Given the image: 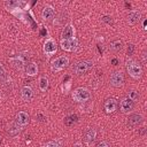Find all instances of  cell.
<instances>
[{
    "label": "cell",
    "instance_id": "obj_1",
    "mask_svg": "<svg viewBox=\"0 0 147 147\" xmlns=\"http://www.w3.org/2000/svg\"><path fill=\"white\" fill-rule=\"evenodd\" d=\"M126 71L133 79H139L142 76V68L139 63L133 60H129L126 62Z\"/></svg>",
    "mask_w": 147,
    "mask_h": 147
},
{
    "label": "cell",
    "instance_id": "obj_2",
    "mask_svg": "<svg viewBox=\"0 0 147 147\" xmlns=\"http://www.w3.org/2000/svg\"><path fill=\"white\" fill-rule=\"evenodd\" d=\"M71 98L76 102H85L91 99V92L85 87H78V88L74 90Z\"/></svg>",
    "mask_w": 147,
    "mask_h": 147
},
{
    "label": "cell",
    "instance_id": "obj_3",
    "mask_svg": "<svg viewBox=\"0 0 147 147\" xmlns=\"http://www.w3.org/2000/svg\"><path fill=\"white\" fill-rule=\"evenodd\" d=\"M69 65V57L65 56V55H61V56H57L55 57L54 60H52L51 62V69L53 71H61L63 70L64 68H67Z\"/></svg>",
    "mask_w": 147,
    "mask_h": 147
},
{
    "label": "cell",
    "instance_id": "obj_4",
    "mask_svg": "<svg viewBox=\"0 0 147 147\" xmlns=\"http://www.w3.org/2000/svg\"><path fill=\"white\" fill-rule=\"evenodd\" d=\"M92 67H93V62H92V61H90V60H84V61L77 62V63L75 64V67H74L72 70H74V72H75L77 76H80V75L87 72Z\"/></svg>",
    "mask_w": 147,
    "mask_h": 147
},
{
    "label": "cell",
    "instance_id": "obj_5",
    "mask_svg": "<svg viewBox=\"0 0 147 147\" xmlns=\"http://www.w3.org/2000/svg\"><path fill=\"white\" fill-rule=\"evenodd\" d=\"M61 49L65 52H74L78 47V39L77 38H71V39H61L60 41Z\"/></svg>",
    "mask_w": 147,
    "mask_h": 147
},
{
    "label": "cell",
    "instance_id": "obj_6",
    "mask_svg": "<svg viewBox=\"0 0 147 147\" xmlns=\"http://www.w3.org/2000/svg\"><path fill=\"white\" fill-rule=\"evenodd\" d=\"M42 51L44 53L47 55V56H52L56 53L57 51V45H56V41L53 39V38H47L44 42V46H42Z\"/></svg>",
    "mask_w": 147,
    "mask_h": 147
},
{
    "label": "cell",
    "instance_id": "obj_7",
    "mask_svg": "<svg viewBox=\"0 0 147 147\" xmlns=\"http://www.w3.org/2000/svg\"><path fill=\"white\" fill-rule=\"evenodd\" d=\"M109 83L114 87H122L124 85V74L122 71H114L109 77Z\"/></svg>",
    "mask_w": 147,
    "mask_h": 147
},
{
    "label": "cell",
    "instance_id": "obj_8",
    "mask_svg": "<svg viewBox=\"0 0 147 147\" xmlns=\"http://www.w3.org/2000/svg\"><path fill=\"white\" fill-rule=\"evenodd\" d=\"M29 122H30V116H29V114L26 111H23L22 110V111H18L16 114V116H15V124L20 129H22L25 125H28Z\"/></svg>",
    "mask_w": 147,
    "mask_h": 147
},
{
    "label": "cell",
    "instance_id": "obj_9",
    "mask_svg": "<svg viewBox=\"0 0 147 147\" xmlns=\"http://www.w3.org/2000/svg\"><path fill=\"white\" fill-rule=\"evenodd\" d=\"M133 106H134V102L131 99H129L127 96L123 98L119 102V109L123 114H129L133 109Z\"/></svg>",
    "mask_w": 147,
    "mask_h": 147
},
{
    "label": "cell",
    "instance_id": "obj_10",
    "mask_svg": "<svg viewBox=\"0 0 147 147\" xmlns=\"http://www.w3.org/2000/svg\"><path fill=\"white\" fill-rule=\"evenodd\" d=\"M117 107H118V102L116 99L114 98H110V99H107L103 103V109L107 114H113L117 110Z\"/></svg>",
    "mask_w": 147,
    "mask_h": 147
},
{
    "label": "cell",
    "instance_id": "obj_11",
    "mask_svg": "<svg viewBox=\"0 0 147 147\" xmlns=\"http://www.w3.org/2000/svg\"><path fill=\"white\" fill-rule=\"evenodd\" d=\"M62 39H71L75 38V26L72 23H68L63 26L62 32H61Z\"/></svg>",
    "mask_w": 147,
    "mask_h": 147
},
{
    "label": "cell",
    "instance_id": "obj_12",
    "mask_svg": "<svg viewBox=\"0 0 147 147\" xmlns=\"http://www.w3.org/2000/svg\"><path fill=\"white\" fill-rule=\"evenodd\" d=\"M33 95H34V92H33L31 86L25 85L21 88V98H22L23 101H25V102L31 101L33 99Z\"/></svg>",
    "mask_w": 147,
    "mask_h": 147
},
{
    "label": "cell",
    "instance_id": "obj_13",
    "mask_svg": "<svg viewBox=\"0 0 147 147\" xmlns=\"http://www.w3.org/2000/svg\"><path fill=\"white\" fill-rule=\"evenodd\" d=\"M54 15H55V10H54L53 6L46 5V6L44 7L42 11H41V17H42V20L46 21V22H48V21H51V20L54 17Z\"/></svg>",
    "mask_w": 147,
    "mask_h": 147
},
{
    "label": "cell",
    "instance_id": "obj_14",
    "mask_svg": "<svg viewBox=\"0 0 147 147\" xmlns=\"http://www.w3.org/2000/svg\"><path fill=\"white\" fill-rule=\"evenodd\" d=\"M140 20H141V13L139 10H131L127 14V23L130 25H134L139 23Z\"/></svg>",
    "mask_w": 147,
    "mask_h": 147
},
{
    "label": "cell",
    "instance_id": "obj_15",
    "mask_svg": "<svg viewBox=\"0 0 147 147\" xmlns=\"http://www.w3.org/2000/svg\"><path fill=\"white\" fill-rule=\"evenodd\" d=\"M95 138H96V130L95 129L90 127V129H87L85 131V133H84V141L87 145H92L94 142Z\"/></svg>",
    "mask_w": 147,
    "mask_h": 147
},
{
    "label": "cell",
    "instance_id": "obj_16",
    "mask_svg": "<svg viewBox=\"0 0 147 147\" xmlns=\"http://www.w3.org/2000/svg\"><path fill=\"white\" fill-rule=\"evenodd\" d=\"M142 116L140 115V114H132V115H130L129 116V118H127V124L130 125V126H133V127H136V126H139L141 123H142Z\"/></svg>",
    "mask_w": 147,
    "mask_h": 147
},
{
    "label": "cell",
    "instance_id": "obj_17",
    "mask_svg": "<svg viewBox=\"0 0 147 147\" xmlns=\"http://www.w3.org/2000/svg\"><path fill=\"white\" fill-rule=\"evenodd\" d=\"M38 71H39V68L36 62H30L25 65V74L28 76H36Z\"/></svg>",
    "mask_w": 147,
    "mask_h": 147
},
{
    "label": "cell",
    "instance_id": "obj_18",
    "mask_svg": "<svg viewBox=\"0 0 147 147\" xmlns=\"http://www.w3.org/2000/svg\"><path fill=\"white\" fill-rule=\"evenodd\" d=\"M9 61H10L11 65H13L15 69H17V70H21V69L24 67V61H23V59H22L20 55H18V56H15V57H10Z\"/></svg>",
    "mask_w": 147,
    "mask_h": 147
},
{
    "label": "cell",
    "instance_id": "obj_19",
    "mask_svg": "<svg viewBox=\"0 0 147 147\" xmlns=\"http://www.w3.org/2000/svg\"><path fill=\"white\" fill-rule=\"evenodd\" d=\"M48 88V78L45 76H41L39 78V90L41 92H46Z\"/></svg>",
    "mask_w": 147,
    "mask_h": 147
},
{
    "label": "cell",
    "instance_id": "obj_20",
    "mask_svg": "<svg viewBox=\"0 0 147 147\" xmlns=\"http://www.w3.org/2000/svg\"><path fill=\"white\" fill-rule=\"evenodd\" d=\"M122 47H123V42L121 40H115V41L110 42V46H109V48L113 52H119L122 49Z\"/></svg>",
    "mask_w": 147,
    "mask_h": 147
},
{
    "label": "cell",
    "instance_id": "obj_21",
    "mask_svg": "<svg viewBox=\"0 0 147 147\" xmlns=\"http://www.w3.org/2000/svg\"><path fill=\"white\" fill-rule=\"evenodd\" d=\"M127 98H129V99H131V100L134 102V101H137V100L139 99V93H138L137 91L131 90V91H129V92H127Z\"/></svg>",
    "mask_w": 147,
    "mask_h": 147
},
{
    "label": "cell",
    "instance_id": "obj_22",
    "mask_svg": "<svg viewBox=\"0 0 147 147\" xmlns=\"http://www.w3.org/2000/svg\"><path fill=\"white\" fill-rule=\"evenodd\" d=\"M44 147H62V145H61V142L57 141V140H51V141L46 142V144L44 145Z\"/></svg>",
    "mask_w": 147,
    "mask_h": 147
},
{
    "label": "cell",
    "instance_id": "obj_23",
    "mask_svg": "<svg viewBox=\"0 0 147 147\" xmlns=\"http://www.w3.org/2000/svg\"><path fill=\"white\" fill-rule=\"evenodd\" d=\"M76 119H77V116H76V115H70V116H68V117L64 119V123H65L67 125H71V124H74V123L76 122Z\"/></svg>",
    "mask_w": 147,
    "mask_h": 147
},
{
    "label": "cell",
    "instance_id": "obj_24",
    "mask_svg": "<svg viewBox=\"0 0 147 147\" xmlns=\"http://www.w3.org/2000/svg\"><path fill=\"white\" fill-rule=\"evenodd\" d=\"M6 77V70L3 68V65L0 63V79H3Z\"/></svg>",
    "mask_w": 147,
    "mask_h": 147
},
{
    "label": "cell",
    "instance_id": "obj_25",
    "mask_svg": "<svg viewBox=\"0 0 147 147\" xmlns=\"http://www.w3.org/2000/svg\"><path fill=\"white\" fill-rule=\"evenodd\" d=\"M95 147H110V145L107 141H100Z\"/></svg>",
    "mask_w": 147,
    "mask_h": 147
},
{
    "label": "cell",
    "instance_id": "obj_26",
    "mask_svg": "<svg viewBox=\"0 0 147 147\" xmlns=\"http://www.w3.org/2000/svg\"><path fill=\"white\" fill-rule=\"evenodd\" d=\"M102 21L106 22V23H108V24H111V23H113V20H111L110 16H103V17H102Z\"/></svg>",
    "mask_w": 147,
    "mask_h": 147
},
{
    "label": "cell",
    "instance_id": "obj_27",
    "mask_svg": "<svg viewBox=\"0 0 147 147\" xmlns=\"http://www.w3.org/2000/svg\"><path fill=\"white\" fill-rule=\"evenodd\" d=\"M72 147H84V145L82 142H76V144L72 145Z\"/></svg>",
    "mask_w": 147,
    "mask_h": 147
},
{
    "label": "cell",
    "instance_id": "obj_28",
    "mask_svg": "<svg viewBox=\"0 0 147 147\" xmlns=\"http://www.w3.org/2000/svg\"><path fill=\"white\" fill-rule=\"evenodd\" d=\"M132 51H133V45H130V51H127L129 54H132Z\"/></svg>",
    "mask_w": 147,
    "mask_h": 147
},
{
    "label": "cell",
    "instance_id": "obj_29",
    "mask_svg": "<svg viewBox=\"0 0 147 147\" xmlns=\"http://www.w3.org/2000/svg\"><path fill=\"white\" fill-rule=\"evenodd\" d=\"M142 26H144V29H145V30H146V20H145V21H144V23H142Z\"/></svg>",
    "mask_w": 147,
    "mask_h": 147
},
{
    "label": "cell",
    "instance_id": "obj_30",
    "mask_svg": "<svg viewBox=\"0 0 147 147\" xmlns=\"http://www.w3.org/2000/svg\"><path fill=\"white\" fill-rule=\"evenodd\" d=\"M0 141H1V134H0Z\"/></svg>",
    "mask_w": 147,
    "mask_h": 147
}]
</instances>
